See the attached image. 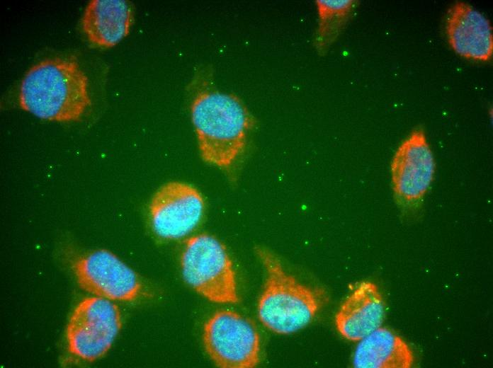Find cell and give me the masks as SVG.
I'll return each mask as SVG.
<instances>
[{
	"label": "cell",
	"instance_id": "6da1fadb",
	"mask_svg": "<svg viewBox=\"0 0 493 368\" xmlns=\"http://www.w3.org/2000/svg\"><path fill=\"white\" fill-rule=\"evenodd\" d=\"M191 89V120L200 156L210 165L227 169L245 149L253 117L236 95L214 88L208 73H198Z\"/></svg>",
	"mask_w": 493,
	"mask_h": 368
},
{
	"label": "cell",
	"instance_id": "7a4b0ae2",
	"mask_svg": "<svg viewBox=\"0 0 493 368\" xmlns=\"http://www.w3.org/2000/svg\"><path fill=\"white\" fill-rule=\"evenodd\" d=\"M18 104L55 122L78 121L91 105L87 76L72 58L46 59L33 65L19 88Z\"/></svg>",
	"mask_w": 493,
	"mask_h": 368
},
{
	"label": "cell",
	"instance_id": "3957f363",
	"mask_svg": "<svg viewBox=\"0 0 493 368\" xmlns=\"http://www.w3.org/2000/svg\"><path fill=\"white\" fill-rule=\"evenodd\" d=\"M256 253L266 272L257 307L260 321L278 334H290L308 325L324 302V291L298 282L268 250L256 247Z\"/></svg>",
	"mask_w": 493,
	"mask_h": 368
},
{
	"label": "cell",
	"instance_id": "277c9868",
	"mask_svg": "<svg viewBox=\"0 0 493 368\" xmlns=\"http://www.w3.org/2000/svg\"><path fill=\"white\" fill-rule=\"evenodd\" d=\"M184 280L199 294L217 304L239 301L235 272L225 246L200 234L188 238L181 255Z\"/></svg>",
	"mask_w": 493,
	"mask_h": 368
},
{
	"label": "cell",
	"instance_id": "5b68a950",
	"mask_svg": "<svg viewBox=\"0 0 493 368\" xmlns=\"http://www.w3.org/2000/svg\"><path fill=\"white\" fill-rule=\"evenodd\" d=\"M205 350L222 368H252L259 362L260 336L254 323L231 310H219L205 322Z\"/></svg>",
	"mask_w": 493,
	"mask_h": 368
},
{
	"label": "cell",
	"instance_id": "8992f818",
	"mask_svg": "<svg viewBox=\"0 0 493 368\" xmlns=\"http://www.w3.org/2000/svg\"><path fill=\"white\" fill-rule=\"evenodd\" d=\"M122 327L118 306L111 300L90 297L74 308L67 326L68 351L87 362L103 357Z\"/></svg>",
	"mask_w": 493,
	"mask_h": 368
},
{
	"label": "cell",
	"instance_id": "52a82bcc",
	"mask_svg": "<svg viewBox=\"0 0 493 368\" xmlns=\"http://www.w3.org/2000/svg\"><path fill=\"white\" fill-rule=\"evenodd\" d=\"M390 172L396 202L404 208L419 206L429 190L436 173L434 156L422 129L413 130L398 146Z\"/></svg>",
	"mask_w": 493,
	"mask_h": 368
},
{
	"label": "cell",
	"instance_id": "ba28073f",
	"mask_svg": "<svg viewBox=\"0 0 493 368\" xmlns=\"http://www.w3.org/2000/svg\"><path fill=\"white\" fill-rule=\"evenodd\" d=\"M72 270L81 289L113 301H133L142 292L137 275L112 252L95 250L79 256Z\"/></svg>",
	"mask_w": 493,
	"mask_h": 368
},
{
	"label": "cell",
	"instance_id": "9c48e42d",
	"mask_svg": "<svg viewBox=\"0 0 493 368\" xmlns=\"http://www.w3.org/2000/svg\"><path fill=\"white\" fill-rule=\"evenodd\" d=\"M204 210V199L195 187L179 181L166 183L155 192L149 203L152 229L162 238H181L196 228Z\"/></svg>",
	"mask_w": 493,
	"mask_h": 368
},
{
	"label": "cell",
	"instance_id": "30bf717a",
	"mask_svg": "<svg viewBox=\"0 0 493 368\" xmlns=\"http://www.w3.org/2000/svg\"><path fill=\"white\" fill-rule=\"evenodd\" d=\"M448 43L458 55L474 61H489L493 54L492 27L489 21L471 5L453 4L446 15Z\"/></svg>",
	"mask_w": 493,
	"mask_h": 368
},
{
	"label": "cell",
	"instance_id": "8fae6325",
	"mask_svg": "<svg viewBox=\"0 0 493 368\" xmlns=\"http://www.w3.org/2000/svg\"><path fill=\"white\" fill-rule=\"evenodd\" d=\"M385 303L377 285L361 282L346 298L335 316V325L344 338L360 341L381 326Z\"/></svg>",
	"mask_w": 493,
	"mask_h": 368
},
{
	"label": "cell",
	"instance_id": "7c38bea8",
	"mask_svg": "<svg viewBox=\"0 0 493 368\" xmlns=\"http://www.w3.org/2000/svg\"><path fill=\"white\" fill-rule=\"evenodd\" d=\"M81 22L91 44L109 48L128 35L133 22L132 6L123 0H92L88 3Z\"/></svg>",
	"mask_w": 493,
	"mask_h": 368
},
{
	"label": "cell",
	"instance_id": "4fadbf2b",
	"mask_svg": "<svg viewBox=\"0 0 493 368\" xmlns=\"http://www.w3.org/2000/svg\"><path fill=\"white\" fill-rule=\"evenodd\" d=\"M413 363L408 344L381 326L360 340L353 357L356 368H410Z\"/></svg>",
	"mask_w": 493,
	"mask_h": 368
},
{
	"label": "cell",
	"instance_id": "5bb4252c",
	"mask_svg": "<svg viewBox=\"0 0 493 368\" xmlns=\"http://www.w3.org/2000/svg\"><path fill=\"white\" fill-rule=\"evenodd\" d=\"M353 0H317L315 1L319 21L314 45L324 54L338 36L355 5Z\"/></svg>",
	"mask_w": 493,
	"mask_h": 368
}]
</instances>
